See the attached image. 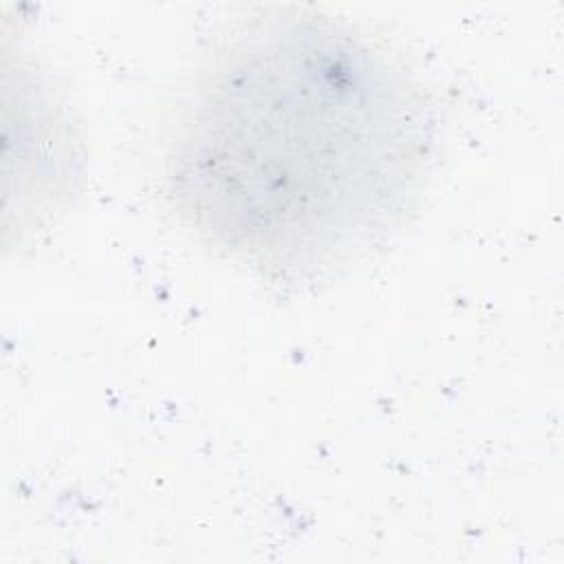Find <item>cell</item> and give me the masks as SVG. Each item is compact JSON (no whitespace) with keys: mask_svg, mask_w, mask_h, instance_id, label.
<instances>
[{"mask_svg":"<svg viewBox=\"0 0 564 564\" xmlns=\"http://www.w3.org/2000/svg\"><path fill=\"white\" fill-rule=\"evenodd\" d=\"M430 143L421 93L366 35L264 13L196 77L167 178L178 214L212 247L260 275L304 280L394 229Z\"/></svg>","mask_w":564,"mask_h":564,"instance_id":"obj_1","label":"cell"}]
</instances>
